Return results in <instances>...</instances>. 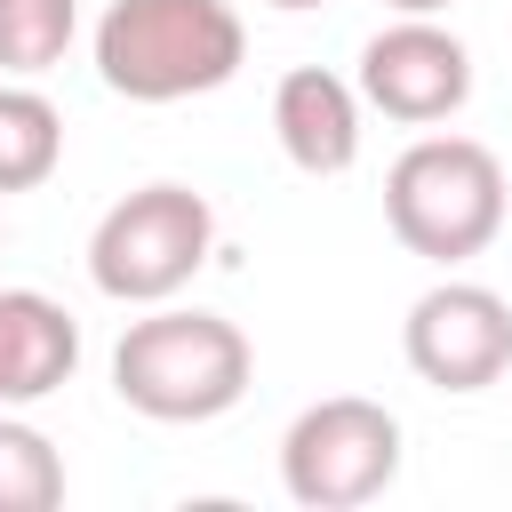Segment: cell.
I'll return each instance as SVG.
<instances>
[{"mask_svg": "<svg viewBox=\"0 0 512 512\" xmlns=\"http://www.w3.org/2000/svg\"><path fill=\"white\" fill-rule=\"evenodd\" d=\"M248 376L256 352L240 320L200 304H144V320H128L112 344V392L144 424H216L224 408H240Z\"/></svg>", "mask_w": 512, "mask_h": 512, "instance_id": "obj_1", "label": "cell"}, {"mask_svg": "<svg viewBox=\"0 0 512 512\" xmlns=\"http://www.w3.org/2000/svg\"><path fill=\"white\" fill-rule=\"evenodd\" d=\"M248 56L232 0H112L96 16V80L128 104L216 96Z\"/></svg>", "mask_w": 512, "mask_h": 512, "instance_id": "obj_2", "label": "cell"}, {"mask_svg": "<svg viewBox=\"0 0 512 512\" xmlns=\"http://www.w3.org/2000/svg\"><path fill=\"white\" fill-rule=\"evenodd\" d=\"M504 160L480 136H416L384 168V224L424 264H464L504 232Z\"/></svg>", "mask_w": 512, "mask_h": 512, "instance_id": "obj_3", "label": "cell"}, {"mask_svg": "<svg viewBox=\"0 0 512 512\" xmlns=\"http://www.w3.org/2000/svg\"><path fill=\"white\" fill-rule=\"evenodd\" d=\"M216 248V208L192 184H136L88 232V280L112 304H168Z\"/></svg>", "mask_w": 512, "mask_h": 512, "instance_id": "obj_4", "label": "cell"}, {"mask_svg": "<svg viewBox=\"0 0 512 512\" xmlns=\"http://www.w3.org/2000/svg\"><path fill=\"white\" fill-rule=\"evenodd\" d=\"M400 480V416L368 392H328L280 432V488L304 512L376 504Z\"/></svg>", "mask_w": 512, "mask_h": 512, "instance_id": "obj_5", "label": "cell"}, {"mask_svg": "<svg viewBox=\"0 0 512 512\" xmlns=\"http://www.w3.org/2000/svg\"><path fill=\"white\" fill-rule=\"evenodd\" d=\"M352 80H360L368 112H384L400 128H432L472 104V48L440 16H392L384 32H368Z\"/></svg>", "mask_w": 512, "mask_h": 512, "instance_id": "obj_6", "label": "cell"}, {"mask_svg": "<svg viewBox=\"0 0 512 512\" xmlns=\"http://www.w3.org/2000/svg\"><path fill=\"white\" fill-rule=\"evenodd\" d=\"M400 352L432 392H488L512 368V304L488 280H440L408 304Z\"/></svg>", "mask_w": 512, "mask_h": 512, "instance_id": "obj_7", "label": "cell"}, {"mask_svg": "<svg viewBox=\"0 0 512 512\" xmlns=\"http://www.w3.org/2000/svg\"><path fill=\"white\" fill-rule=\"evenodd\" d=\"M360 112H368L360 80H344L328 64H296L272 88V136H280L288 168H304V176H344L360 160Z\"/></svg>", "mask_w": 512, "mask_h": 512, "instance_id": "obj_8", "label": "cell"}, {"mask_svg": "<svg viewBox=\"0 0 512 512\" xmlns=\"http://www.w3.org/2000/svg\"><path fill=\"white\" fill-rule=\"evenodd\" d=\"M80 368V320L40 288H0V408L64 392Z\"/></svg>", "mask_w": 512, "mask_h": 512, "instance_id": "obj_9", "label": "cell"}, {"mask_svg": "<svg viewBox=\"0 0 512 512\" xmlns=\"http://www.w3.org/2000/svg\"><path fill=\"white\" fill-rule=\"evenodd\" d=\"M64 160V112L32 80H0V192L48 184Z\"/></svg>", "mask_w": 512, "mask_h": 512, "instance_id": "obj_10", "label": "cell"}, {"mask_svg": "<svg viewBox=\"0 0 512 512\" xmlns=\"http://www.w3.org/2000/svg\"><path fill=\"white\" fill-rule=\"evenodd\" d=\"M80 40V0H0V72L40 80Z\"/></svg>", "mask_w": 512, "mask_h": 512, "instance_id": "obj_11", "label": "cell"}, {"mask_svg": "<svg viewBox=\"0 0 512 512\" xmlns=\"http://www.w3.org/2000/svg\"><path fill=\"white\" fill-rule=\"evenodd\" d=\"M64 504V456L40 424L0 408V512H48Z\"/></svg>", "mask_w": 512, "mask_h": 512, "instance_id": "obj_12", "label": "cell"}, {"mask_svg": "<svg viewBox=\"0 0 512 512\" xmlns=\"http://www.w3.org/2000/svg\"><path fill=\"white\" fill-rule=\"evenodd\" d=\"M384 8H392V16H440L448 0H384Z\"/></svg>", "mask_w": 512, "mask_h": 512, "instance_id": "obj_13", "label": "cell"}, {"mask_svg": "<svg viewBox=\"0 0 512 512\" xmlns=\"http://www.w3.org/2000/svg\"><path fill=\"white\" fill-rule=\"evenodd\" d=\"M264 8H288V16H296V8H320V0H264Z\"/></svg>", "mask_w": 512, "mask_h": 512, "instance_id": "obj_14", "label": "cell"}, {"mask_svg": "<svg viewBox=\"0 0 512 512\" xmlns=\"http://www.w3.org/2000/svg\"><path fill=\"white\" fill-rule=\"evenodd\" d=\"M0 248H8V232H0Z\"/></svg>", "mask_w": 512, "mask_h": 512, "instance_id": "obj_15", "label": "cell"}]
</instances>
